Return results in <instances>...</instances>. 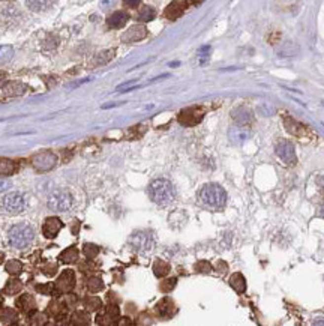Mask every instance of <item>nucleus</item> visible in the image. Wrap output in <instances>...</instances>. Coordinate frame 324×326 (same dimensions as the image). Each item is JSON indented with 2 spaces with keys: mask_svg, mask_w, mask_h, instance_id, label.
I'll list each match as a JSON object with an SVG mask.
<instances>
[{
  "mask_svg": "<svg viewBox=\"0 0 324 326\" xmlns=\"http://www.w3.org/2000/svg\"><path fill=\"white\" fill-rule=\"evenodd\" d=\"M198 200L203 206L218 210L222 209L227 203V193L218 184H207L198 191Z\"/></svg>",
  "mask_w": 324,
  "mask_h": 326,
  "instance_id": "nucleus-1",
  "label": "nucleus"
},
{
  "mask_svg": "<svg viewBox=\"0 0 324 326\" xmlns=\"http://www.w3.org/2000/svg\"><path fill=\"white\" fill-rule=\"evenodd\" d=\"M149 197L153 203L161 204V206H167L174 202L176 191H174V187L170 180L155 179L149 185Z\"/></svg>",
  "mask_w": 324,
  "mask_h": 326,
  "instance_id": "nucleus-2",
  "label": "nucleus"
},
{
  "mask_svg": "<svg viewBox=\"0 0 324 326\" xmlns=\"http://www.w3.org/2000/svg\"><path fill=\"white\" fill-rule=\"evenodd\" d=\"M35 239V229L29 223L14 224L8 232V242L11 246L17 249L27 248Z\"/></svg>",
  "mask_w": 324,
  "mask_h": 326,
  "instance_id": "nucleus-3",
  "label": "nucleus"
},
{
  "mask_svg": "<svg viewBox=\"0 0 324 326\" xmlns=\"http://www.w3.org/2000/svg\"><path fill=\"white\" fill-rule=\"evenodd\" d=\"M129 245L140 252H147L155 246V235L150 230H137L129 238Z\"/></svg>",
  "mask_w": 324,
  "mask_h": 326,
  "instance_id": "nucleus-4",
  "label": "nucleus"
},
{
  "mask_svg": "<svg viewBox=\"0 0 324 326\" xmlns=\"http://www.w3.org/2000/svg\"><path fill=\"white\" fill-rule=\"evenodd\" d=\"M26 206H27V200L26 196L21 193H9L0 202V207L11 215L21 213L26 209Z\"/></svg>",
  "mask_w": 324,
  "mask_h": 326,
  "instance_id": "nucleus-5",
  "label": "nucleus"
},
{
  "mask_svg": "<svg viewBox=\"0 0 324 326\" xmlns=\"http://www.w3.org/2000/svg\"><path fill=\"white\" fill-rule=\"evenodd\" d=\"M72 196L65 191V190H59V191H54L50 197H48V207L53 210V212H66L72 207Z\"/></svg>",
  "mask_w": 324,
  "mask_h": 326,
  "instance_id": "nucleus-6",
  "label": "nucleus"
},
{
  "mask_svg": "<svg viewBox=\"0 0 324 326\" xmlns=\"http://www.w3.org/2000/svg\"><path fill=\"white\" fill-rule=\"evenodd\" d=\"M276 155L287 164V165H294L297 163V157H296V151L291 141L288 140H281L276 144Z\"/></svg>",
  "mask_w": 324,
  "mask_h": 326,
  "instance_id": "nucleus-7",
  "label": "nucleus"
},
{
  "mask_svg": "<svg viewBox=\"0 0 324 326\" xmlns=\"http://www.w3.org/2000/svg\"><path fill=\"white\" fill-rule=\"evenodd\" d=\"M231 116H233V121L239 126H246V125H249L252 122V113H251L249 108L245 107V105H240V107L234 108Z\"/></svg>",
  "mask_w": 324,
  "mask_h": 326,
  "instance_id": "nucleus-8",
  "label": "nucleus"
},
{
  "mask_svg": "<svg viewBox=\"0 0 324 326\" xmlns=\"http://www.w3.org/2000/svg\"><path fill=\"white\" fill-rule=\"evenodd\" d=\"M74 284H75V277H74V272H72V271H65L60 275V278L57 280V283H56V285H57V288H59L60 292L72 290Z\"/></svg>",
  "mask_w": 324,
  "mask_h": 326,
  "instance_id": "nucleus-9",
  "label": "nucleus"
},
{
  "mask_svg": "<svg viewBox=\"0 0 324 326\" xmlns=\"http://www.w3.org/2000/svg\"><path fill=\"white\" fill-rule=\"evenodd\" d=\"M62 227H63L62 221H60L59 218H56V216H51V218H47V220H45L42 230H44V235L51 239V238H54V236L60 232Z\"/></svg>",
  "mask_w": 324,
  "mask_h": 326,
  "instance_id": "nucleus-10",
  "label": "nucleus"
},
{
  "mask_svg": "<svg viewBox=\"0 0 324 326\" xmlns=\"http://www.w3.org/2000/svg\"><path fill=\"white\" fill-rule=\"evenodd\" d=\"M146 35H147V30L144 29V27H141V26H134V27H131V29L126 32V35L123 36V41H129V42H132V41H140V40H143Z\"/></svg>",
  "mask_w": 324,
  "mask_h": 326,
  "instance_id": "nucleus-11",
  "label": "nucleus"
},
{
  "mask_svg": "<svg viewBox=\"0 0 324 326\" xmlns=\"http://www.w3.org/2000/svg\"><path fill=\"white\" fill-rule=\"evenodd\" d=\"M126 21H128V15L125 12L119 11V12H114L110 18H108V26L113 29H120L126 24Z\"/></svg>",
  "mask_w": 324,
  "mask_h": 326,
  "instance_id": "nucleus-12",
  "label": "nucleus"
},
{
  "mask_svg": "<svg viewBox=\"0 0 324 326\" xmlns=\"http://www.w3.org/2000/svg\"><path fill=\"white\" fill-rule=\"evenodd\" d=\"M230 284H231V287L234 288L237 293H243V292L246 290V280H245V277H243L242 274H239V272L231 275Z\"/></svg>",
  "mask_w": 324,
  "mask_h": 326,
  "instance_id": "nucleus-13",
  "label": "nucleus"
},
{
  "mask_svg": "<svg viewBox=\"0 0 324 326\" xmlns=\"http://www.w3.org/2000/svg\"><path fill=\"white\" fill-rule=\"evenodd\" d=\"M60 259H62L65 263H75V262L78 260V251H77V248H75V246H71V248L65 249V251L62 252Z\"/></svg>",
  "mask_w": 324,
  "mask_h": 326,
  "instance_id": "nucleus-14",
  "label": "nucleus"
},
{
  "mask_svg": "<svg viewBox=\"0 0 324 326\" xmlns=\"http://www.w3.org/2000/svg\"><path fill=\"white\" fill-rule=\"evenodd\" d=\"M153 272L156 277H165L170 272V265L165 263L164 260H156L153 265Z\"/></svg>",
  "mask_w": 324,
  "mask_h": 326,
  "instance_id": "nucleus-15",
  "label": "nucleus"
},
{
  "mask_svg": "<svg viewBox=\"0 0 324 326\" xmlns=\"http://www.w3.org/2000/svg\"><path fill=\"white\" fill-rule=\"evenodd\" d=\"M72 322H74L77 326H89L90 325V317L84 311H77L74 314V317H72Z\"/></svg>",
  "mask_w": 324,
  "mask_h": 326,
  "instance_id": "nucleus-16",
  "label": "nucleus"
},
{
  "mask_svg": "<svg viewBox=\"0 0 324 326\" xmlns=\"http://www.w3.org/2000/svg\"><path fill=\"white\" fill-rule=\"evenodd\" d=\"M12 56H14V48L11 45H0V65L9 62Z\"/></svg>",
  "mask_w": 324,
  "mask_h": 326,
  "instance_id": "nucleus-17",
  "label": "nucleus"
},
{
  "mask_svg": "<svg viewBox=\"0 0 324 326\" xmlns=\"http://www.w3.org/2000/svg\"><path fill=\"white\" fill-rule=\"evenodd\" d=\"M155 9L152 8V6H144V8H141V11H140V15H138V20L140 21H150V20H153L155 18Z\"/></svg>",
  "mask_w": 324,
  "mask_h": 326,
  "instance_id": "nucleus-18",
  "label": "nucleus"
},
{
  "mask_svg": "<svg viewBox=\"0 0 324 326\" xmlns=\"http://www.w3.org/2000/svg\"><path fill=\"white\" fill-rule=\"evenodd\" d=\"M17 305H18L21 310L29 311V310H32V308L35 307V301H33V298H32V296L24 295L23 298H20V299L17 301Z\"/></svg>",
  "mask_w": 324,
  "mask_h": 326,
  "instance_id": "nucleus-19",
  "label": "nucleus"
},
{
  "mask_svg": "<svg viewBox=\"0 0 324 326\" xmlns=\"http://www.w3.org/2000/svg\"><path fill=\"white\" fill-rule=\"evenodd\" d=\"M230 137L231 140H239V141H243L249 137V132L248 131H243L242 128H234L231 132H230Z\"/></svg>",
  "mask_w": 324,
  "mask_h": 326,
  "instance_id": "nucleus-20",
  "label": "nucleus"
},
{
  "mask_svg": "<svg viewBox=\"0 0 324 326\" xmlns=\"http://www.w3.org/2000/svg\"><path fill=\"white\" fill-rule=\"evenodd\" d=\"M102 287H104V283H102L101 278L93 277V278L89 280V290L90 292H99V290H102Z\"/></svg>",
  "mask_w": 324,
  "mask_h": 326,
  "instance_id": "nucleus-21",
  "label": "nucleus"
},
{
  "mask_svg": "<svg viewBox=\"0 0 324 326\" xmlns=\"http://www.w3.org/2000/svg\"><path fill=\"white\" fill-rule=\"evenodd\" d=\"M83 252L86 254V257H89V259H93V257H96L98 256V252H99V248L96 246V245H92V244H86L84 245V248H83Z\"/></svg>",
  "mask_w": 324,
  "mask_h": 326,
  "instance_id": "nucleus-22",
  "label": "nucleus"
},
{
  "mask_svg": "<svg viewBox=\"0 0 324 326\" xmlns=\"http://www.w3.org/2000/svg\"><path fill=\"white\" fill-rule=\"evenodd\" d=\"M20 290H21V283L17 281V280L9 281V283L6 284V288H5V292L9 293V295H14V293H17V292H20Z\"/></svg>",
  "mask_w": 324,
  "mask_h": 326,
  "instance_id": "nucleus-23",
  "label": "nucleus"
},
{
  "mask_svg": "<svg viewBox=\"0 0 324 326\" xmlns=\"http://www.w3.org/2000/svg\"><path fill=\"white\" fill-rule=\"evenodd\" d=\"M14 171V163L8 160H0V174H9Z\"/></svg>",
  "mask_w": 324,
  "mask_h": 326,
  "instance_id": "nucleus-24",
  "label": "nucleus"
},
{
  "mask_svg": "<svg viewBox=\"0 0 324 326\" xmlns=\"http://www.w3.org/2000/svg\"><path fill=\"white\" fill-rule=\"evenodd\" d=\"M21 269H23V266H21V263L17 262V260H11V262H8V265H6V271H8L9 274H12V275L20 274Z\"/></svg>",
  "mask_w": 324,
  "mask_h": 326,
  "instance_id": "nucleus-25",
  "label": "nucleus"
},
{
  "mask_svg": "<svg viewBox=\"0 0 324 326\" xmlns=\"http://www.w3.org/2000/svg\"><path fill=\"white\" fill-rule=\"evenodd\" d=\"M84 305H86L89 310H98V308H101V301H99L98 298H87V299L84 301Z\"/></svg>",
  "mask_w": 324,
  "mask_h": 326,
  "instance_id": "nucleus-26",
  "label": "nucleus"
},
{
  "mask_svg": "<svg viewBox=\"0 0 324 326\" xmlns=\"http://www.w3.org/2000/svg\"><path fill=\"white\" fill-rule=\"evenodd\" d=\"M14 319H15V313L12 310H3L0 313V320L2 322H11Z\"/></svg>",
  "mask_w": 324,
  "mask_h": 326,
  "instance_id": "nucleus-27",
  "label": "nucleus"
},
{
  "mask_svg": "<svg viewBox=\"0 0 324 326\" xmlns=\"http://www.w3.org/2000/svg\"><path fill=\"white\" fill-rule=\"evenodd\" d=\"M176 278H171V280H167V281H164L162 284H161V290L162 292H170L171 288L174 287V284H176Z\"/></svg>",
  "mask_w": 324,
  "mask_h": 326,
  "instance_id": "nucleus-28",
  "label": "nucleus"
},
{
  "mask_svg": "<svg viewBox=\"0 0 324 326\" xmlns=\"http://www.w3.org/2000/svg\"><path fill=\"white\" fill-rule=\"evenodd\" d=\"M11 180L9 179H6V177H0V193H3V191H6V190H9L11 188Z\"/></svg>",
  "mask_w": 324,
  "mask_h": 326,
  "instance_id": "nucleus-29",
  "label": "nucleus"
},
{
  "mask_svg": "<svg viewBox=\"0 0 324 326\" xmlns=\"http://www.w3.org/2000/svg\"><path fill=\"white\" fill-rule=\"evenodd\" d=\"M195 269L200 271V272H210V271H212V266H210L207 262H198V265L195 266Z\"/></svg>",
  "mask_w": 324,
  "mask_h": 326,
  "instance_id": "nucleus-30",
  "label": "nucleus"
},
{
  "mask_svg": "<svg viewBox=\"0 0 324 326\" xmlns=\"http://www.w3.org/2000/svg\"><path fill=\"white\" fill-rule=\"evenodd\" d=\"M45 322V317H44V314H41V313H38L35 316V319H32V325H35V326H39V325H42Z\"/></svg>",
  "mask_w": 324,
  "mask_h": 326,
  "instance_id": "nucleus-31",
  "label": "nucleus"
},
{
  "mask_svg": "<svg viewBox=\"0 0 324 326\" xmlns=\"http://www.w3.org/2000/svg\"><path fill=\"white\" fill-rule=\"evenodd\" d=\"M312 326H324V317H317L312 323Z\"/></svg>",
  "mask_w": 324,
  "mask_h": 326,
  "instance_id": "nucleus-32",
  "label": "nucleus"
},
{
  "mask_svg": "<svg viewBox=\"0 0 324 326\" xmlns=\"http://www.w3.org/2000/svg\"><path fill=\"white\" fill-rule=\"evenodd\" d=\"M125 5H128V6H137V5H140V2H125Z\"/></svg>",
  "mask_w": 324,
  "mask_h": 326,
  "instance_id": "nucleus-33",
  "label": "nucleus"
},
{
  "mask_svg": "<svg viewBox=\"0 0 324 326\" xmlns=\"http://www.w3.org/2000/svg\"><path fill=\"white\" fill-rule=\"evenodd\" d=\"M320 215H321V216H324V204H323V206H321V209H320Z\"/></svg>",
  "mask_w": 324,
  "mask_h": 326,
  "instance_id": "nucleus-34",
  "label": "nucleus"
},
{
  "mask_svg": "<svg viewBox=\"0 0 324 326\" xmlns=\"http://www.w3.org/2000/svg\"><path fill=\"white\" fill-rule=\"evenodd\" d=\"M47 326H56V325H53V323H48Z\"/></svg>",
  "mask_w": 324,
  "mask_h": 326,
  "instance_id": "nucleus-35",
  "label": "nucleus"
},
{
  "mask_svg": "<svg viewBox=\"0 0 324 326\" xmlns=\"http://www.w3.org/2000/svg\"><path fill=\"white\" fill-rule=\"evenodd\" d=\"M0 304H2V299H0Z\"/></svg>",
  "mask_w": 324,
  "mask_h": 326,
  "instance_id": "nucleus-36",
  "label": "nucleus"
}]
</instances>
